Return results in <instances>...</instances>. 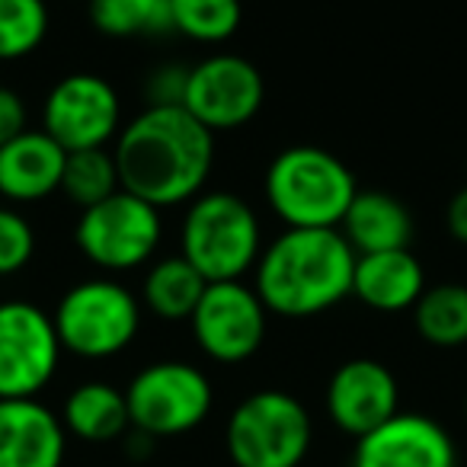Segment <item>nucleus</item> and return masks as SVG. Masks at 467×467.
<instances>
[{
	"instance_id": "obj_27",
	"label": "nucleus",
	"mask_w": 467,
	"mask_h": 467,
	"mask_svg": "<svg viewBox=\"0 0 467 467\" xmlns=\"http://www.w3.org/2000/svg\"><path fill=\"white\" fill-rule=\"evenodd\" d=\"M186 80H189V67H182V65L154 67V71L148 74V84H144L148 106H182Z\"/></svg>"
},
{
	"instance_id": "obj_15",
	"label": "nucleus",
	"mask_w": 467,
	"mask_h": 467,
	"mask_svg": "<svg viewBox=\"0 0 467 467\" xmlns=\"http://www.w3.org/2000/svg\"><path fill=\"white\" fill-rule=\"evenodd\" d=\"M67 432L61 416L36 397L0 400V467H61Z\"/></svg>"
},
{
	"instance_id": "obj_12",
	"label": "nucleus",
	"mask_w": 467,
	"mask_h": 467,
	"mask_svg": "<svg viewBox=\"0 0 467 467\" xmlns=\"http://www.w3.org/2000/svg\"><path fill=\"white\" fill-rule=\"evenodd\" d=\"M189 324H192L195 346L212 362L237 365L260 352L263 339H266L269 311L256 288L244 285L241 279L208 282Z\"/></svg>"
},
{
	"instance_id": "obj_8",
	"label": "nucleus",
	"mask_w": 467,
	"mask_h": 467,
	"mask_svg": "<svg viewBox=\"0 0 467 467\" xmlns=\"http://www.w3.org/2000/svg\"><path fill=\"white\" fill-rule=\"evenodd\" d=\"M131 429L150 439H173L199 429L214 403L212 381L202 368L189 362L144 365L125 388Z\"/></svg>"
},
{
	"instance_id": "obj_6",
	"label": "nucleus",
	"mask_w": 467,
	"mask_h": 467,
	"mask_svg": "<svg viewBox=\"0 0 467 467\" xmlns=\"http://www.w3.org/2000/svg\"><path fill=\"white\" fill-rule=\"evenodd\" d=\"M52 324L61 349L103 362L135 343L141 330V301L116 279H87L61 295Z\"/></svg>"
},
{
	"instance_id": "obj_5",
	"label": "nucleus",
	"mask_w": 467,
	"mask_h": 467,
	"mask_svg": "<svg viewBox=\"0 0 467 467\" xmlns=\"http://www.w3.org/2000/svg\"><path fill=\"white\" fill-rule=\"evenodd\" d=\"M311 439V413L285 390L244 397L224 426V448L234 467H301Z\"/></svg>"
},
{
	"instance_id": "obj_2",
	"label": "nucleus",
	"mask_w": 467,
	"mask_h": 467,
	"mask_svg": "<svg viewBox=\"0 0 467 467\" xmlns=\"http://www.w3.org/2000/svg\"><path fill=\"white\" fill-rule=\"evenodd\" d=\"M356 250L337 227H285L256 260V295L269 314L305 320L352 295Z\"/></svg>"
},
{
	"instance_id": "obj_17",
	"label": "nucleus",
	"mask_w": 467,
	"mask_h": 467,
	"mask_svg": "<svg viewBox=\"0 0 467 467\" xmlns=\"http://www.w3.org/2000/svg\"><path fill=\"white\" fill-rule=\"evenodd\" d=\"M426 292V269L407 250H388V254H365L356 260L352 273V295L365 307L378 314L413 311L420 295Z\"/></svg>"
},
{
	"instance_id": "obj_26",
	"label": "nucleus",
	"mask_w": 467,
	"mask_h": 467,
	"mask_svg": "<svg viewBox=\"0 0 467 467\" xmlns=\"http://www.w3.org/2000/svg\"><path fill=\"white\" fill-rule=\"evenodd\" d=\"M36 256V231L20 212L0 205V275L26 269Z\"/></svg>"
},
{
	"instance_id": "obj_28",
	"label": "nucleus",
	"mask_w": 467,
	"mask_h": 467,
	"mask_svg": "<svg viewBox=\"0 0 467 467\" xmlns=\"http://www.w3.org/2000/svg\"><path fill=\"white\" fill-rule=\"evenodd\" d=\"M26 131V103L16 90L0 87V148Z\"/></svg>"
},
{
	"instance_id": "obj_18",
	"label": "nucleus",
	"mask_w": 467,
	"mask_h": 467,
	"mask_svg": "<svg viewBox=\"0 0 467 467\" xmlns=\"http://www.w3.org/2000/svg\"><path fill=\"white\" fill-rule=\"evenodd\" d=\"M343 237L356 256L365 254H388V250H407L413 241V214L407 212L400 199L388 192H358L352 199L349 212L339 221Z\"/></svg>"
},
{
	"instance_id": "obj_20",
	"label": "nucleus",
	"mask_w": 467,
	"mask_h": 467,
	"mask_svg": "<svg viewBox=\"0 0 467 467\" xmlns=\"http://www.w3.org/2000/svg\"><path fill=\"white\" fill-rule=\"evenodd\" d=\"M205 288V275L186 256H163L144 275L141 307H148L161 320H189Z\"/></svg>"
},
{
	"instance_id": "obj_21",
	"label": "nucleus",
	"mask_w": 467,
	"mask_h": 467,
	"mask_svg": "<svg viewBox=\"0 0 467 467\" xmlns=\"http://www.w3.org/2000/svg\"><path fill=\"white\" fill-rule=\"evenodd\" d=\"M416 333L429 346L439 349H454L467 343V285H445L426 288L420 301L413 305Z\"/></svg>"
},
{
	"instance_id": "obj_22",
	"label": "nucleus",
	"mask_w": 467,
	"mask_h": 467,
	"mask_svg": "<svg viewBox=\"0 0 467 467\" xmlns=\"http://www.w3.org/2000/svg\"><path fill=\"white\" fill-rule=\"evenodd\" d=\"M90 23L112 39L173 33L170 0H90Z\"/></svg>"
},
{
	"instance_id": "obj_19",
	"label": "nucleus",
	"mask_w": 467,
	"mask_h": 467,
	"mask_svg": "<svg viewBox=\"0 0 467 467\" xmlns=\"http://www.w3.org/2000/svg\"><path fill=\"white\" fill-rule=\"evenodd\" d=\"M61 422L65 432L80 441H116L131 429L129 420V403H125V390L112 388L106 381H87L67 394L65 410H61Z\"/></svg>"
},
{
	"instance_id": "obj_4",
	"label": "nucleus",
	"mask_w": 467,
	"mask_h": 467,
	"mask_svg": "<svg viewBox=\"0 0 467 467\" xmlns=\"http://www.w3.org/2000/svg\"><path fill=\"white\" fill-rule=\"evenodd\" d=\"M263 231L254 205L234 192H202L189 202L180 227V256L205 282H237L256 269Z\"/></svg>"
},
{
	"instance_id": "obj_11",
	"label": "nucleus",
	"mask_w": 467,
	"mask_h": 467,
	"mask_svg": "<svg viewBox=\"0 0 467 467\" xmlns=\"http://www.w3.org/2000/svg\"><path fill=\"white\" fill-rule=\"evenodd\" d=\"M266 99V84L254 61L221 52L189 67L182 109L208 131H234L254 122Z\"/></svg>"
},
{
	"instance_id": "obj_30",
	"label": "nucleus",
	"mask_w": 467,
	"mask_h": 467,
	"mask_svg": "<svg viewBox=\"0 0 467 467\" xmlns=\"http://www.w3.org/2000/svg\"><path fill=\"white\" fill-rule=\"evenodd\" d=\"M464 413H467V397H464Z\"/></svg>"
},
{
	"instance_id": "obj_16",
	"label": "nucleus",
	"mask_w": 467,
	"mask_h": 467,
	"mask_svg": "<svg viewBox=\"0 0 467 467\" xmlns=\"http://www.w3.org/2000/svg\"><path fill=\"white\" fill-rule=\"evenodd\" d=\"M67 150L42 129H26L0 148V195L7 202H42L61 192Z\"/></svg>"
},
{
	"instance_id": "obj_7",
	"label": "nucleus",
	"mask_w": 467,
	"mask_h": 467,
	"mask_svg": "<svg viewBox=\"0 0 467 467\" xmlns=\"http://www.w3.org/2000/svg\"><path fill=\"white\" fill-rule=\"evenodd\" d=\"M161 208L125 189L84 208L74 224L78 250L103 273H131L150 263L161 247Z\"/></svg>"
},
{
	"instance_id": "obj_1",
	"label": "nucleus",
	"mask_w": 467,
	"mask_h": 467,
	"mask_svg": "<svg viewBox=\"0 0 467 467\" xmlns=\"http://www.w3.org/2000/svg\"><path fill=\"white\" fill-rule=\"evenodd\" d=\"M125 192L173 208L202 195L214 167V135L182 106H148L122 125L112 148Z\"/></svg>"
},
{
	"instance_id": "obj_14",
	"label": "nucleus",
	"mask_w": 467,
	"mask_h": 467,
	"mask_svg": "<svg viewBox=\"0 0 467 467\" xmlns=\"http://www.w3.org/2000/svg\"><path fill=\"white\" fill-rule=\"evenodd\" d=\"M352 467H458V448L432 416L397 413L356 439Z\"/></svg>"
},
{
	"instance_id": "obj_25",
	"label": "nucleus",
	"mask_w": 467,
	"mask_h": 467,
	"mask_svg": "<svg viewBox=\"0 0 467 467\" xmlns=\"http://www.w3.org/2000/svg\"><path fill=\"white\" fill-rule=\"evenodd\" d=\"M48 36L46 0H0V61L33 55Z\"/></svg>"
},
{
	"instance_id": "obj_24",
	"label": "nucleus",
	"mask_w": 467,
	"mask_h": 467,
	"mask_svg": "<svg viewBox=\"0 0 467 467\" xmlns=\"http://www.w3.org/2000/svg\"><path fill=\"white\" fill-rule=\"evenodd\" d=\"M173 33L202 46L227 42L244 20L241 0H170Z\"/></svg>"
},
{
	"instance_id": "obj_13",
	"label": "nucleus",
	"mask_w": 467,
	"mask_h": 467,
	"mask_svg": "<svg viewBox=\"0 0 467 467\" xmlns=\"http://www.w3.org/2000/svg\"><path fill=\"white\" fill-rule=\"evenodd\" d=\"M324 403L339 432L362 439L400 413V388L394 371L378 358H349L330 375Z\"/></svg>"
},
{
	"instance_id": "obj_3",
	"label": "nucleus",
	"mask_w": 467,
	"mask_h": 467,
	"mask_svg": "<svg viewBox=\"0 0 467 467\" xmlns=\"http://www.w3.org/2000/svg\"><path fill=\"white\" fill-rule=\"evenodd\" d=\"M263 192L285 227H339L358 186L333 150L295 144L273 157Z\"/></svg>"
},
{
	"instance_id": "obj_9",
	"label": "nucleus",
	"mask_w": 467,
	"mask_h": 467,
	"mask_svg": "<svg viewBox=\"0 0 467 467\" xmlns=\"http://www.w3.org/2000/svg\"><path fill=\"white\" fill-rule=\"evenodd\" d=\"M52 314L33 301H0V400L39 397L61 362Z\"/></svg>"
},
{
	"instance_id": "obj_10",
	"label": "nucleus",
	"mask_w": 467,
	"mask_h": 467,
	"mask_svg": "<svg viewBox=\"0 0 467 467\" xmlns=\"http://www.w3.org/2000/svg\"><path fill=\"white\" fill-rule=\"evenodd\" d=\"M42 131L67 154L106 148L122 131V99L106 78L74 71L48 90L42 103Z\"/></svg>"
},
{
	"instance_id": "obj_23",
	"label": "nucleus",
	"mask_w": 467,
	"mask_h": 467,
	"mask_svg": "<svg viewBox=\"0 0 467 467\" xmlns=\"http://www.w3.org/2000/svg\"><path fill=\"white\" fill-rule=\"evenodd\" d=\"M119 167L112 150L106 148H90V150H71L65 161V176H61V192L67 195V202L84 212V208L97 205V202L109 199L112 192H119Z\"/></svg>"
},
{
	"instance_id": "obj_29",
	"label": "nucleus",
	"mask_w": 467,
	"mask_h": 467,
	"mask_svg": "<svg viewBox=\"0 0 467 467\" xmlns=\"http://www.w3.org/2000/svg\"><path fill=\"white\" fill-rule=\"evenodd\" d=\"M445 221H448V234H451L454 241L467 244V189H458V192L451 195Z\"/></svg>"
}]
</instances>
